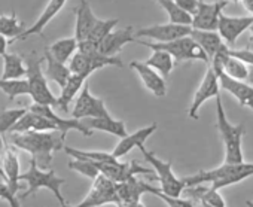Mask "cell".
<instances>
[{
	"mask_svg": "<svg viewBox=\"0 0 253 207\" xmlns=\"http://www.w3.org/2000/svg\"><path fill=\"white\" fill-rule=\"evenodd\" d=\"M226 2L229 3V2H232V3H238V2H241V0H226Z\"/></svg>",
	"mask_w": 253,
	"mask_h": 207,
	"instance_id": "obj_45",
	"label": "cell"
},
{
	"mask_svg": "<svg viewBox=\"0 0 253 207\" xmlns=\"http://www.w3.org/2000/svg\"><path fill=\"white\" fill-rule=\"evenodd\" d=\"M157 3L169 14L170 23L173 24H183V26H191L192 15L183 11L174 0H157Z\"/></svg>",
	"mask_w": 253,
	"mask_h": 207,
	"instance_id": "obj_32",
	"label": "cell"
},
{
	"mask_svg": "<svg viewBox=\"0 0 253 207\" xmlns=\"http://www.w3.org/2000/svg\"><path fill=\"white\" fill-rule=\"evenodd\" d=\"M2 168H3V173H5V182L15 191L18 192L21 189V185H20V158H18V154L11 148V146H6L5 148V152L2 155Z\"/></svg>",
	"mask_w": 253,
	"mask_h": 207,
	"instance_id": "obj_24",
	"label": "cell"
},
{
	"mask_svg": "<svg viewBox=\"0 0 253 207\" xmlns=\"http://www.w3.org/2000/svg\"><path fill=\"white\" fill-rule=\"evenodd\" d=\"M92 188L88 195L78 204L60 203L61 207H101L104 204H116V183L103 174H98L92 180Z\"/></svg>",
	"mask_w": 253,
	"mask_h": 207,
	"instance_id": "obj_8",
	"label": "cell"
},
{
	"mask_svg": "<svg viewBox=\"0 0 253 207\" xmlns=\"http://www.w3.org/2000/svg\"><path fill=\"white\" fill-rule=\"evenodd\" d=\"M253 26V15L246 17H229L222 14L217 24V33L228 46H234L238 38Z\"/></svg>",
	"mask_w": 253,
	"mask_h": 207,
	"instance_id": "obj_13",
	"label": "cell"
},
{
	"mask_svg": "<svg viewBox=\"0 0 253 207\" xmlns=\"http://www.w3.org/2000/svg\"><path fill=\"white\" fill-rule=\"evenodd\" d=\"M134 207H145V204H143V203L140 201V203H137V204H136Z\"/></svg>",
	"mask_w": 253,
	"mask_h": 207,
	"instance_id": "obj_46",
	"label": "cell"
},
{
	"mask_svg": "<svg viewBox=\"0 0 253 207\" xmlns=\"http://www.w3.org/2000/svg\"><path fill=\"white\" fill-rule=\"evenodd\" d=\"M20 180L27 183V191L23 194L21 198H27V197L33 195L35 192H38L39 189L45 188V189H49L60 203L66 201L61 194V186L66 183V179L58 177L52 168H48V170L41 168L35 160L30 161L29 170L26 173L20 174Z\"/></svg>",
	"mask_w": 253,
	"mask_h": 207,
	"instance_id": "obj_5",
	"label": "cell"
},
{
	"mask_svg": "<svg viewBox=\"0 0 253 207\" xmlns=\"http://www.w3.org/2000/svg\"><path fill=\"white\" fill-rule=\"evenodd\" d=\"M174 2L183 9V11H186L188 14H194L195 12V9H197V5H198V2L200 0H174Z\"/></svg>",
	"mask_w": 253,
	"mask_h": 207,
	"instance_id": "obj_39",
	"label": "cell"
},
{
	"mask_svg": "<svg viewBox=\"0 0 253 207\" xmlns=\"http://www.w3.org/2000/svg\"><path fill=\"white\" fill-rule=\"evenodd\" d=\"M8 43H9V42L6 41V38L0 35V55H2V57L8 52V51H6V49H8Z\"/></svg>",
	"mask_w": 253,
	"mask_h": 207,
	"instance_id": "obj_40",
	"label": "cell"
},
{
	"mask_svg": "<svg viewBox=\"0 0 253 207\" xmlns=\"http://www.w3.org/2000/svg\"><path fill=\"white\" fill-rule=\"evenodd\" d=\"M11 140L14 146L29 152L41 168H48L52 154L64 148L66 139L60 131H26L12 133Z\"/></svg>",
	"mask_w": 253,
	"mask_h": 207,
	"instance_id": "obj_1",
	"label": "cell"
},
{
	"mask_svg": "<svg viewBox=\"0 0 253 207\" xmlns=\"http://www.w3.org/2000/svg\"><path fill=\"white\" fill-rule=\"evenodd\" d=\"M219 86L234 95L238 103L244 108H249L253 112V85L246 83L244 81H235L223 73L219 76Z\"/></svg>",
	"mask_w": 253,
	"mask_h": 207,
	"instance_id": "obj_20",
	"label": "cell"
},
{
	"mask_svg": "<svg viewBox=\"0 0 253 207\" xmlns=\"http://www.w3.org/2000/svg\"><path fill=\"white\" fill-rule=\"evenodd\" d=\"M107 109L104 101L98 97H94L89 91V85L85 82L81 88L79 94L76 95V101L72 111V117L75 120H85V118H97L107 115Z\"/></svg>",
	"mask_w": 253,
	"mask_h": 207,
	"instance_id": "obj_10",
	"label": "cell"
},
{
	"mask_svg": "<svg viewBox=\"0 0 253 207\" xmlns=\"http://www.w3.org/2000/svg\"><path fill=\"white\" fill-rule=\"evenodd\" d=\"M97 167L100 174L106 176L115 183L126 182L131 177H136V174H151L154 171L152 168H145L137 161L121 163L119 160L113 163H97Z\"/></svg>",
	"mask_w": 253,
	"mask_h": 207,
	"instance_id": "obj_11",
	"label": "cell"
},
{
	"mask_svg": "<svg viewBox=\"0 0 253 207\" xmlns=\"http://www.w3.org/2000/svg\"><path fill=\"white\" fill-rule=\"evenodd\" d=\"M86 82V78L81 76V75H75L72 73V76L69 78V81L66 82V85L61 88V94L60 97H57V106L60 111H63L64 114H69V108L70 103L73 101V98L79 94L81 88L84 86V83Z\"/></svg>",
	"mask_w": 253,
	"mask_h": 207,
	"instance_id": "obj_26",
	"label": "cell"
},
{
	"mask_svg": "<svg viewBox=\"0 0 253 207\" xmlns=\"http://www.w3.org/2000/svg\"><path fill=\"white\" fill-rule=\"evenodd\" d=\"M216 125L222 142L225 145V161L226 164H240L244 163L241 140L244 134L243 124H231L226 118L220 94L216 97Z\"/></svg>",
	"mask_w": 253,
	"mask_h": 207,
	"instance_id": "obj_3",
	"label": "cell"
},
{
	"mask_svg": "<svg viewBox=\"0 0 253 207\" xmlns=\"http://www.w3.org/2000/svg\"><path fill=\"white\" fill-rule=\"evenodd\" d=\"M189 36L203 48V51L206 52L209 61H211V58L216 55V52L223 45H226L217 32H207V30H195V29H192Z\"/></svg>",
	"mask_w": 253,
	"mask_h": 207,
	"instance_id": "obj_25",
	"label": "cell"
},
{
	"mask_svg": "<svg viewBox=\"0 0 253 207\" xmlns=\"http://www.w3.org/2000/svg\"><path fill=\"white\" fill-rule=\"evenodd\" d=\"M86 128H89L91 131L92 130H97V131H104V133H109L112 136H116L119 139L125 137L126 134V127H125V123L121 121V120H115L112 118L109 114L107 115H103V117H97V118H85V120H81Z\"/></svg>",
	"mask_w": 253,
	"mask_h": 207,
	"instance_id": "obj_23",
	"label": "cell"
},
{
	"mask_svg": "<svg viewBox=\"0 0 253 207\" xmlns=\"http://www.w3.org/2000/svg\"><path fill=\"white\" fill-rule=\"evenodd\" d=\"M142 186H143V191L145 192H149L155 197H158L160 200H163L169 207H194V203L192 200L189 198H182V197H170V195H166L164 192H161L160 189L142 182Z\"/></svg>",
	"mask_w": 253,
	"mask_h": 207,
	"instance_id": "obj_36",
	"label": "cell"
},
{
	"mask_svg": "<svg viewBox=\"0 0 253 207\" xmlns=\"http://www.w3.org/2000/svg\"><path fill=\"white\" fill-rule=\"evenodd\" d=\"M0 198L8 201L9 207H21V204L17 198V192L5 180H0Z\"/></svg>",
	"mask_w": 253,
	"mask_h": 207,
	"instance_id": "obj_38",
	"label": "cell"
},
{
	"mask_svg": "<svg viewBox=\"0 0 253 207\" xmlns=\"http://www.w3.org/2000/svg\"><path fill=\"white\" fill-rule=\"evenodd\" d=\"M139 149L142 151L145 160L152 166V170L157 173L158 180L161 183L160 191L164 192L166 195H170V197H180L183 189H185V182H183V179H180L174 174L171 161L160 160L154 152H149L145 148V145L139 146Z\"/></svg>",
	"mask_w": 253,
	"mask_h": 207,
	"instance_id": "obj_7",
	"label": "cell"
},
{
	"mask_svg": "<svg viewBox=\"0 0 253 207\" xmlns=\"http://www.w3.org/2000/svg\"><path fill=\"white\" fill-rule=\"evenodd\" d=\"M26 70L23 57L6 52L3 55V73L0 79H23L26 78Z\"/></svg>",
	"mask_w": 253,
	"mask_h": 207,
	"instance_id": "obj_28",
	"label": "cell"
},
{
	"mask_svg": "<svg viewBox=\"0 0 253 207\" xmlns=\"http://www.w3.org/2000/svg\"><path fill=\"white\" fill-rule=\"evenodd\" d=\"M30 111H33V112H36V114H39V115H42V117H45V118H48L49 121H52L54 124H55V127H57V130L61 133V136L66 139V136H67V133L69 131H72V130H75V131H79L82 136H85V137H89L91 134H92V131L89 130V128H86V125L81 121V120H64V118H61V117H58L54 111H52V108L51 106H48V105H39V103H33V105L29 108Z\"/></svg>",
	"mask_w": 253,
	"mask_h": 207,
	"instance_id": "obj_14",
	"label": "cell"
},
{
	"mask_svg": "<svg viewBox=\"0 0 253 207\" xmlns=\"http://www.w3.org/2000/svg\"><path fill=\"white\" fill-rule=\"evenodd\" d=\"M130 67L137 72V75L142 79V83L145 85L146 89H149L154 95L157 97H164L167 94V83L166 79L152 67L142 61H131Z\"/></svg>",
	"mask_w": 253,
	"mask_h": 207,
	"instance_id": "obj_18",
	"label": "cell"
},
{
	"mask_svg": "<svg viewBox=\"0 0 253 207\" xmlns=\"http://www.w3.org/2000/svg\"><path fill=\"white\" fill-rule=\"evenodd\" d=\"M143 63L148 64L149 67H152L154 70H157L164 79H167V78L170 76V73H171V70H173V67H174V60H173V57H171L169 52L160 51V49L152 51V55H151L146 61H143Z\"/></svg>",
	"mask_w": 253,
	"mask_h": 207,
	"instance_id": "obj_29",
	"label": "cell"
},
{
	"mask_svg": "<svg viewBox=\"0 0 253 207\" xmlns=\"http://www.w3.org/2000/svg\"><path fill=\"white\" fill-rule=\"evenodd\" d=\"M226 0H214L211 3H206L200 0L195 12L192 14L191 27L195 30H207V32H217L219 18L226 8Z\"/></svg>",
	"mask_w": 253,
	"mask_h": 207,
	"instance_id": "obj_9",
	"label": "cell"
},
{
	"mask_svg": "<svg viewBox=\"0 0 253 207\" xmlns=\"http://www.w3.org/2000/svg\"><path fill=\"white\" fill-rule=\"evenodd\" d=\"M11 131L12 133H26V131H58V130L52 121H49L48 118L29 109L18 120V123L12 127Z\"/></svg>",
	"mask_w": 253,
	"mask_h": 207,
	"instance_id": "obj_22",
	"label": "cell"
},
{
	"mask_svg": "<svg viewBox=\"0 0 253 207\" xmlns=\"http://www.w3.org/2000/svg\"><path fill=\"white\" fill-rule=\"evenodd\" d=\"M0 176H2V180H5V173H3V168H2V164H0Z\"/></svg>",
	"mask_w": 253,
	"mask_h": 207,
	"instance_id": "obj_43",
	"label": "cell"
},
{
	"mask_svg": "<svg viewBox=\"0 0 253 207\" xmlns=\"http://www.w3.org/2000/svg\"><path fill=\"white\" fill-rule=\"evenodd\" d=\"M131 42H136L133 35V27H125L121 30H112L104 39L95 43V49L98 54L106 57H116V54Z\"/></svg>",
	"mask_w": 253,
	"mask_h": 207,
	"instance_id": "obj_16",
	"label": "cell"
},
{
	"mask_svg": "<svg viewBox=\"0 0 253 207\" xmlns=\"http://www.w3.org/2000/svg\"><path fill=\"white\" fill-rule=\"evenodd\" d=\"M75 14H76L75 39L78 42L86 41L98 18L94 15V12H92V9H91V6L86 0H81V3L75 9Z\"/></svg>",
	"mask_w": 253,
	"mask_h": 207,
	"instance_id": "obj_21",
	"label": "cell"
},
{
	"mask_svg": "<svg viewBox=\"0 0 253 207\" xmlns=\"http://www.w3.org/2000/svg\"><path fill=\"white\" fill-rule=\"evenodd\" d=\"M246 206L247 207H253V201H246Z\"/></svg>",
	"mask_w": 253,
	"mask_h": 207,
	"instance_id": "obj_44",
	"label": "cell"
},
{
	"mask_svg": "<svg viewBox=\"0 0 253 207\" xmlns=\"http://www.w3.org/2000/svg\"><path fill=\"white\" fill-rule=\"evenodd\" d=\"M119 23L118 18H110V20H97L95 26L92 27L89 36L86 41L92 42V43H98L101 39H104L112 30H115L116 24Z\"/></svg>",
	"mask_w": 253,
	"mask_h": 207,
	"instance_id": "obj_37",
	"label": "cell"
},
{
	"mask_svg": "<svg viewBox=\"0 0 253 207\" xmlns=\"http://www.w3.org/2000/svg\"><path fill=\"white\" fill-rule=\"evenodd\" d=\"M45 61H46V70L45 78L48 81H52L55 83L60 85V88H63L66 85V82L69 81V78L72 76V72L69 69V66H66L64 63H60L58 60H55L51 52L48 51V48H45V55H43Z\"/></svg>",
	"mask_w": 253,
	"mask_h": 207,
	"instance_id": "obj_27",
	"label": "cell"
},
{
	"mask_svg": "<svg viewBox=\"0 0 253 207\" xmlns=\"http://www.w3.org/2000/svg\"><path fill=\"white\" fill-rule=\"evenodd\" d=\"M253 176V163H240V164H226L223 163L220 167L211 170H200L197 174L182 177L186 186H194L200 183L210 185L213 189H222L241 180Z\"/></svg>",
	"mask_w": 253,
	"mask_h": 207,
	"instance_id": "obj_2",
	"label": "cell"
},
{
	"mask_svg": "<svg viewBox=\"0 0 253 207\" xmlns=\"http://www.w3.org/2000/svg\"><path fill=\"white\" fill-rule=\"evenodd\" d=\"M137 43L151 48L152 51L160 49V51H166L169 52L173 60L176 61H186V60H201L206 64H209V58L206 55V52L203 51V48L191 38V36H185V38H179L170 42H145L142 39L136 41Z\"/></svg>",
	"mask_w": 253,
	"mask_h": 207,
	"instance_id": "obj_6",
	"label": "cell"
},
{
	"mask_svg": "<svg viewBox=\"0 0 253 207\" xmlns=\"http://www.w3.org/2000/svg\"><path fill=\"white\" fill-rule=\"evenodd\" d=\"M24 32V23L18 20L17 14H0V35L5 38H11L14 42Z\"/></svg>",
	"mask_w": 253,
	"mask_h": 207,
	"instance_id": "obj_31",
	"label": "cell"
},
{
	"mask_svg": "<svg viewBox=\"0 0 253 207\" xmlns=\"http://www.w3.org/2000/svg\"><path fill=\"white\" fill-rule=\"evenodd\" d=\"M158 128V124L154 123L148 127H143V128H139L137 131H134L133 134H126L125 137H122L119 140V143L115 146L112 155L116 158V160H121L122 157H125L130 151H133L134 148H139L142 145H145V142L157 131Z\"/></svg>",
	"mask_w": 253,
	"mask_h": 207,
	"instance_id": "obj_19",
	"label": "cell"
},
{
	"mask_svg": "<svg viewBox=\"0 0 253 207\" xmlns=\"http://www.w3.org/2000/svg\"><path fill=\"white\" fill-rule=\"evenodd\" d=\"M241 3H243L244 9L247 12H250V15H253V0H241Z\"/></svg>",
	"mask_w": 253,
	"mask_h": 207,
	"instance_id": "obj_41",
	"label": "cell"
},
{
	"mask_svg": "<svg viewBox=\"0 0 253 207\" xmlns=\"http://www.w3.org/2000/svg\"><path fill=\"white\" fill-rule=\"evenodd\" d=\"M29 111V108H14V109H5L0 112V134H5L6 131H11L12 127L18 123V120Z\"/></svg>",
	"mask_w": 253,
	"mask_h": 207,
	"instance_id": "obj_35",
	"label": "cell"
},
{
	"mask_svg": "<svg viewBox=\"0 0 253 207\" xmlns=\"http://www.w3.org/2000/svg\"><path fill=\"white\" fill-rule=\"evenodd\" d=\"M249 30H250V35H252V41H253V26H252V27H250Z\"/></svg>",
	"mask_w": 253,
	"mask_h": 207,
	"instance_id": "obj_48",
	"label": "cell"
},
{
	"mask_svg": "<svg viewBox=\"0 0 253 207\" xmlns=\"http://www.w3.org/2000/svg\"><path fill=\"white\" fill-rule=\"evenodd\" d=\"M220 94V86H219V78L216 75V72L209 66L206 70V75L198 86V89L194 94L191 108L188 111V115L191 120H198V111L200 108L204 105L206 101H209L210 98H216Z\"/></svg>",
	"mask_w": 253,
	"mask_h": 207,
	"instance_id": "obj_12",
	"label": "cell"
},
{
	"mask_svg": "<svg viewBox=\"0 0 253 207\" xmlns=\"http://www.w3.org/2000/svg\"><path fill=\"white\" fill-rule=\"evenodd\" d=\"M43 58L36 57L35 52H32L26 58V79L29 82V95L33 98V103L39 105H48L51 108L57 106V97L52 94L48 79L45 78V73L42 70Z\"/></svg>",
	"mask_w": 253,
	"mask_h": 207,
	"instance_id": "obj_4",
	"label": "cell"
},
{
	"mask_svg": "<svg viewBox=\"0 0 253 207\" xmlns=\"http://www.w3.org/2000/svg\"><path fill=\"white\" fill-rule=\"evenodd\" d=\"M5 140H3V136L2 134H0V157H2L3 155V152H5Z\"/></svg>",
	"mask_w": 253,
	"mask_h": 207,
	"instance_id": "obj_42",
	"label": "cell"
},
{
	"mask_svg": "<svg viewBox=\"0 0 253 207\" xmlns=\"http://www.w3.org/2000/svg\"><path fill=\"white\" fill-rule=\"evenodd\" d=\"M192 27L191 26H183V24H155L149 26L145 29H140L136 36L137 38H148L152 39L154 42H170L179 38H185L191 35Z\"/></svg>",
	"mask_w": 253,
	"mask_h": 207,
	"instance_id": "obj_15",
	"label": "cell"
},
{
	"mask_svg": "<svg viewBox=\"0 0 253 207\" xmlns=\"http://www.w3.org/2000/svg\"><path fill=\"white\" fill-rule=\"evenodd\" d=\"M48 51L51 52V55L55 60L66 64L72 58V55L78 51V41L75 39V36L60 39V41L54 42L51 46H48Z\"/></svg>",
	"mask_w": 253,
	"mask_h": 207,
	"instance_id": "obj_30",
	"label": "cell"
},
{
	"mask_svg": "<svg viewBox=\"0 0 253 207\" xmlns=\"http://www.w3.org/2000/svg\"><path fill=\"white\" fill-rule=\"evenodd\" d=\"M0 89H2L9 100H14L18 95L29 94V82L23 79H0Z\"/></svg>",
	"mask_w": 253,
	"mask_h": 207,
	"instance_id": "obj_33",
	"label": "cell"
},
{
	"mask_svg": "<svg viewBox=\"0 0 253 207\" xmlns=\"http://www.w3.org/2000/svg\"><path fill=\"white\" fill-rule=\"evenodd\" d=\"M66 3H67V0H49L48 5L43 9V12L41 14V17L27 30H24L14 42H17V41H26L30 36H39V35H42L43 30H45V27L58 15V12H61V9L64 8Z\"/></svg>",
	"mask_w": 253,
	"mask_h": 207,
	"instance_id": "obj_17",
	"label": "cell"
},
{
	"mask_svg": "<svg viewBox=\"0 0 253 207\" xmlns=\"http://www.w3.org/2000/svg\"><path fill=\"white\" fill-rule=\"evenodd\" d=\"M201 207H214V206H210V204H206V203H201Z\"/></svg>",
	"mask_w": 253,
	"mask_h": 207,
	"instance_id": "obj_47",
	"label": "cell"
},
{
	"mask_svg": "<svg viewBox=\"0 0 253 207\" xmlns=\"http://www.w3.org/2000/svg\"><path fill=\"white\" fill-rule=\"evenodd\" d=\"M67 166L70 170L78 171L79 174H82L91 180H94L100 174L98 167H97V161H92L88 158H73V161H70Z\"/></svg>",
	"mask_w": 253,
	"mask_h": 207,
	"instance_id": "obj_34",
	"label": "cell"
}]
</instances>
